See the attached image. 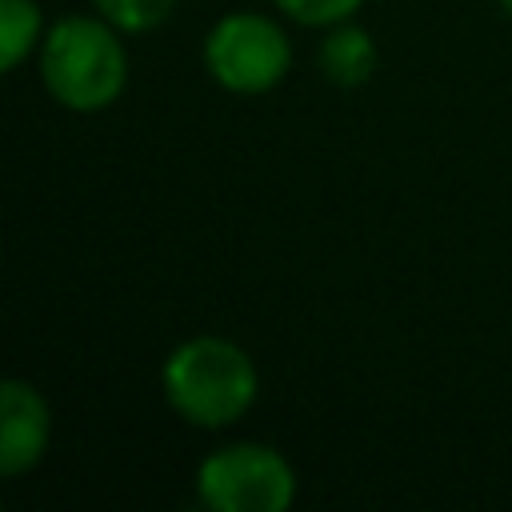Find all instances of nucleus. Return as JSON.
<instances>
[{"mask_svg":"<svg viewBox=\"0 0 512 512\" xmlns=\"http://www.w3.org/2000/svg\"><path fill=\"white\" fill-rule=\"evenodd\" d=\"M204 68L232 96H264L292 68L288 32L260 12H228L204 36Z\"/></svg>","mask_w":512,"mask_h":512,"instance_id":"4","label":"nucleus"},{"mask_svg":"<svg viewBox=\"0 0 512 512\" xmlns=\"http://www.w3.org/2000/svg\"><path fill=\"white\" fill-rule=\"evenodd\" d=\"M44 16L36 0H0V68L16 72L44 40Z\"/></svg>","mask_w":512,"mask_h":512,"instance_id":"7","label":"nucleus"},{"mask_svg":"<svg viewBox=\"0 0 512 512\" xmlns=\"http://www.w3.org/2000/svg\"><path fill=\"white\" fill-rule=\"evenodd\" d=\"M196 496L212 512H284L296 500V468L272 444L236 440L200 460Z\"/></svg>","mask_w":512,"mask_h":512,"instance_id":"3","label":"nucleus"},{"mask_svg":"<svg viewBox=\"0 0 512 512\" xmlns=\"http://www.w3.org/2000/svg\"><path fill=\"white\" fill-rule=\"evenodd\" d=\"M92 4H96V12H100L108 24H116L124 36H140V32L160 28V24L176 12L180 0H92Z\"/></svg>","mask_w":512,"mask_h":512,"instance_id":"8","label":"nucleus"},{"mask_svg":"<svg viewBox=\"0 0 512 512\" xmlns=\"http://www.w3.org/2000/svg\"><path fill=\"white\" fill-rule=\"evenodd\" d=\"M52 444V408L36 384L8 376L0 388V472L20 476L44 460Z\"/></svg>","mask_w":512,"mask_h":512,"instance_id":"5","label":"nucleus"},{"mask_svg":"<svg viewBox=\"0 0 512 512\" xmlns=\"http://www.w3.org/2000/svg\"><path fill=\"white\" fill-rule=\"evenodd\" d=\"M500 8H504V12H508V16H512V0H500Z\"/></svg>","mask_w":512,"mask_h":512,"instance_id":"10","label":"nucleus"},{"mask_svg":"<svg viewBox=\"0 0 512 512\" xmlns=\"http://www.w3.org/2000/svg\"><path fill=\"white\" fill-rule=\"evenodd\" d=\"M160 392L168 408L204 432L236 424L260 396L256 360L228 336H188L160 364Z\"/></svg>","mask_w":512,"mask_h":512,"instance_id":"1","label":"nucleus"},{"mask_svg":"<svg viewBox=\"0 0 512 512\" xmlns=\"http://www.w3.org/2000/svg\"><path fill=\"white\" fill-rule=\"evenodd\" d=\"M44 92L68 112H104L128 84L124 32L96 16H60L40 40Z\"/></svg>","mask_w":512,"mask_h":512,"instance_id":"2","label":"nucleus"},{"mask_svg":"<svg viewBox=\"0 0 512 512\" xmlns=\"http://www.w3.org/2000/svg\"><path fill=\"white\" fill-rule=\"evenodd\" d=\"M292 24H304V28H332V24H344L356 16V8L364 0H272Z\"/></svg>","mask_w":512,"mask_h":512,"instance_id":"9","label":"nucleus"},{"mask_svg":"<svg viewBox=\"0 0 512 512\" xmlns=\"http://www.w3.org/2000/svg\"><path fill=\"white\" fill-rule=\"evenodd\" d=\"M376 40L368 36V28L344 20V24H332L324 28V40L316 48V64L320 72L336 84V88H360L376 76Z\"/></svg>","mask_w":512,"mask_h":512,"instance_id":"6","label":"nucleus"}]
</instances>
